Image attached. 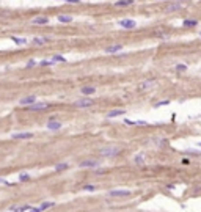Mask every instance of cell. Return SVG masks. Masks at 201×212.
<instances>
[{"instance_id":"6da1fadb","label":"cell","mask_w":201,"mask_h":212,"mask_svg":"<svg viewBox=\"0 0 201 212\" xmlns=\"http://www.w3.org/2000/svg\"><path fill=\"white\" fill-rule=\"evenodd\" d=\"M121 153V149L116 146H109V148H102L100 149V156L102 157H115Z\"/></svg>"},{"instance_id":"7a4b0ae2","label":"cell","mask_w":201,"mask_h":212,"mask_svg":"<svg viewBox=\"0 0 201 212\" xmlns=\"http://www.w3.org/2000/svg\"><path fill=\"white\" fill-rule=\"evenodd\" d=\"M118 24H119L121 28H126V30H132V28H135V25H137V22L134 21V19H121Z\"/></svg>"},{"instance_id":"3957f363","label":"cell","mask_w":201,"mask_h":212,"mask_svg":"<svg viewBox=\"0 0 201 212\" xmlns=\"http://www.w3.org/2000/svg\"><path fill=\"white\" fill-rule=\"evenodd\" d=\"M93 104H94V99H79V101H76V104L74 105L77 107V109H86V107H91Z\"/></svg>"},{"instance_id":"277c9868","label":"cell","mask_w":201,"mask_h":212,"mask_svg":"<svg viewBox=\"0 0 201 212\" xmlns=\"http://www.w3.org/2000/svg\"><path fill=\"white\" fill-rule=\"evenodd\" d=\"M80 168H98L99 167V162L94 159H86V160H82V162L79 163Z\"/></svg>"},{"instance_id":"5b68a950","label":"cell","mask_w":201,"mask_h":212,"mask_svg":"<svg viewBox=\"0 0 201 212\" xmlns=\"http://www.w3.org/2000/svg\"><path fill=\"white\" fill-rule=\"evenodd\" d=\"M47 107H49L47 102H35L28 107V110L30 112H38V110H44V109H47Z\"/></svg>"},{"instance_id":"8992f818","label":"cell","mask_w":201,"mask_h":212,"mask_svg":"<svg viewBox=\"0 0 201 212\" xmlns=\"http://www.w3.org/2000/svg\"><path fill=\"white\" fill-rule=\"evenodd\" d=\"M109 195L110 196H116V198H121V196H130L132 195V192L130 190H112V192H109Z\"/></svg>"},{"instance_id":"52a82bcc","label":"cell","mask_w":201,"mask_h":212,"mask_svg":"<svg viewBox=\"0 0 201 212\" xmlns=\"http://www.w3.org/2000/svg\"><path fill=\"white\" fill-rule=\"evenodd\" d=\"M179 9H182V3L176 2V3H170V5L165 8V11L167 13H173V11H179Z\"/></svg>"},{"instance_id":"ba28073f","label":"cell","mask_w":201,"mask_h":212,"mask_svg":"<svg viewBox=\"0 0 201 212\" xmlns=\"http://www.w3.org/2000/svg\"><path fill=\"white\" fill-rule=\"evenodd\" d=\"M47 22H49V19L46 18V16H38V18L32 19V24H33V25H46Z\"/></svg>"},{"instance_id":"9c48e42d","label":"cell","mask_w":201,"mask_h":212,"mask_svg":"<svg viewBox=\"0 0 201 212\" xmlns=\"http://www.w3.org/2000/svg\"><path fill=\"white\" fill-rule=\"evenodd\" d=\"M32 134L30 132H19V134H13V138H16V140H28V138H32Z\"/></svg>"},{"instance_id":"30bf717a","label":"cell","mask_w":201,"mask_h":212,"mask_svg":"<svg viewBox=\"0 0 201 212\" xmlns=\"http://www.w3.org/2000/svg\"><path fill=\"white\" fill-rule=\"evenodd\" d=\"M36 102V97L35 96H27V97H24V99H21L19 101V104H21V105H32V104H35Z\"/></svg>"},{"instance_id":"8fae6325","label":"cell","mask_w":201,"mask_h":212,"mask_svg":"<svg viewBox=\"0 0 201 212\" xmlns=\"http://www.w3.org/2000/svg\"><path fill=\"white\" fill-rule=\"evenodd\" d=\"M126 110L124 109H115V110H112V112H109V118H116V116H123V115H126Z\"/></svg>"},{"instance_id":"7c38bea8","label":"cell","mask_w":201,"mask_h":212,"mask_svg":"<svg viewBox=\"0 0 201 212\" xmlns=\"http://www.w3.org/2000/svg\"><path fill=\"white\" fill-rule=\"evenodd\" d=\"M156 85V80H145V82L140 83V90H149Z\"/></svg>"},{"instance_id":"4fadbf2b","label":"cell","mask_w":201,"mask_h":212,"mask_svg":"<svg viewBox=\"0 0 201 212\" xmlns=\"http://www.w3.org/2000/svg\"><path fill=\"white\" fill-rule=\"evenodd\" d=\"M121 49H123L121 44H115V46H109V47L105 49V52H107V53H116V52H119Z\"/></svg>"},{"instance_id":"5bb4252c","label":"cell","mask_w":201,"mask_h":212,"mask_svg":"<svg viewBox=\"0 0 201 212\" xmlns=\"http://www.w3.org/2000/svg\"><path fill=\"white\" fill-rule=\"evenodd\" d=\"M47 129L49 130H58V129H61V123H58V121H50V123H47Z\"/></svg>"},{"instance_id":"9a60e30c","label":"cell","mask_w":201,"mask_h":212,"mask_svg":"<svg viewBox=\"0 0 201 212\" xmlns=\"http://www.w3.org/2000/svg\"><path fill=\"white\" fill-rule=\"evenodd\" d=\"M94 91H96V88L94 86H82V94H86V96H88V94H94Z\"/></svg>"},{"instance_id":"2e32d148","label":"cell","mask_w":201,"mask_h":212,"mask_svg":"<svg viewBox=\"0 0 201 212\" xmlns=\"http://www.w3.org/2000/svg\"><path fill=\"white\" fill-rule=\"evenodd\" d=\"M28 209H30V206H27V204H24V206H14V207H11L13 212H24V211H28Z\"/></svg>"},{"instance_id":"e0dca14e","label":"cell","mask_w":201,"mask_h":212,"mask_svg":"<svg viewBox=\"0 0 201 212\" xmlns=\"http://www.w3.org/2000/svg\"><path fill=\"white\" fill-rule=\"evenodd\" d=\"M132 3H134V0H118L115 5L116 6H129V5H132Z\"/></svg>"},{"instance_id":"ac0fdd59","label":"cell","mask_w":201,"mask_h":212,"mask_svg":"<svg viewBox=\"0 0 201 212\" xmlns=\"http://www.w3.org/2000/svg\"><path fill=\"white\" fill-rule=\"evenodd\" d=\"M32 43L33 44H46V43H49V38H35Z\"/></svg>"},{"instance_id":"d6986e66","label":"cell","mask_w":201,"mask_h":212,"mask_svg":"<svg viewBox=\"0 0 201 212\" xmlns=\"http://www.w3.org/2000/svg\"><path fill=\"white\" fill-rule=\"evenodd\" d=\"M52 206H53L52 201H46V203H41V204H39V209H41V211H46V209H49V207H52Z\"/></svg>"},{"instance_id":"ffe728a7","label":"cell","mask_w":201,"mask_h":212,"mask_svg":"<svg viewBox=\"0 0 201 212\" xmlns=\"http://www.w3.org/2000/svg\"><path fill=\"white\" fill-rule=\"evenodd\" d=\"M68 167H69V165L66 163V162H61V163H57V165H55V170H57V171H63V170H66Z\"/></svg>"},{"instance_id":"44dd1931","label":"cell","mask_w":201,"mask_h":212,"mask_svg":"<svg viewBox=\"0 0 201 212\" xmlns=\"http://www.w3.org/2000/svg\"><path fill=\"white\" fill-rule=\"evenodd\" d=\"M196 24H198L196 21H192V19H185V21L182 22V25H184V27H195Z\"/></svg>"},{"instance_id":"7402d4cb","label":"cell","mask_w":201,"mask_h":212,"mask_svg":"<svg viewBox=\"0 0 201 212\" xmlns=\"http://www.w3.org/2000/svg\"><path fill=\"white\" fill-rule=\"evenodd\" d=\"M11 39H13V43H16V44H25L27 43V39H24V38H18V36H11Z\"/></svg>"},{"instance_id":"603a6c76","label":"cell","mask_w":201,"mask_h":212,"mask_svg":"<svg viewBox=\"0 0 201 212\" xmlns=\"http://www.w3.org/2000/svg\"><path fill=\"white\" fill-rule=\"evenodd\" d=\"M135 163L137 165H143L145 163V156H143V154H138V156L135 157Z\"/></svg>"},{"instance_id":"cb8c5ba5","label":"cell","mask_w":201,"mask_h":212,"mask_svg":"<svg viewBox=\"0 0 201 212\" xmlns=\"http://www.w3.org/2000/svg\"><path fill=\"white\" fill-rule=\"evenodd\" d=\"M72 21V18L71 16H58V22H71Z\"/></svg>"},{"instance_id":"d4e9b609","label":"cell","mask_w":201,"mask_h":212,"mask_svg":"<svg viewBox=\"0 0 201 212\" xmlns=\"http://www.w3.org/2000/svg\"><path fill=\"white\" fill-rule=\"evenodd\" d=\"M82 188H83V190H86V192H94L98 187H96V186H93V184H86V186H83Z\"/></svg>"},{"instance_id":"484cf974","label":"cell","mask_w":201,"mask_h":212,"mask_svg":"<svg viewBox=\"0 0 201 212\" xmlns=\"http://www.w3.org/2000/svg\"><path fill=\"white\" fill-rule=\"evenodd\" d=\"M170 104V99H165V101H160V102H156L154 107H163V105H168Z\"/></svg>"},{"instance_id":"4316f807","label":"cell","mask_w":201,"mask_h":212,"mask_svg":"<svg viewBox=\"0 0 201 212\" xmlns=\"http://www.w3.org/2000/svg\"><path fill=\"white\" fill-rule=\"evenodd\" d=\"M28 179H30L28 173H21V174H19V181H24V182H25V181H28Z\"/></svg>"},{"instance_id":"83f0119b","label":"cell","mask_w":201,"mask_h":212,"mask_svg":"<svg viewBox=\"0 0 201 212\" xmlns=\"http://www.w3.org/2000/svg\"><path fill=\"white\" fill-rule=\"evenodd\" d=\"M52 61H60V63H65V61H66V58H65V57H61V55H55V57H53V60H52Z\"/></svg>"},{"instance_id":"f1b7e54d","label":"cell","mask_w":201,"mask_h":212,"mask_svg":"<svg viewBox=\"0 0 201 212\" xmlns=\"http://www.w3.org/2000/svg\"><path fill=\"white\" fill-rule=\"evenodd\" d=\"M0 186H11V182L6 179H3V178H0Z\"/></svg>"},{"instance_id":"f546056e","label":"cell","mask_w":201,"mask_h":212,"mask_svg":"<svg viewBox=\"0 0 201 212\" xmlns=\"http://www.w3.org/2000/svg\"><path fill=\"white\" fill-rule=\"evenodd\" d=\"M53 63H55V61H50V60H42L41 65L42 66H50V65H53Z\"/></svg>"},{"instance_id":"4dcf8cb0","label":"cell","mask_w":201,"mask_h":212,"mask_svg":"<svg viewBox=\"0 0 201 212\" xmlns=\"http://www.w3.org/2000/svg\"><path fill=\"white\" fill-rule=\"evenodd\" d=\"M124 123L127 126H137V121H130V120H124Z\"/></svg>"},{"instance_id":"1f68e13d","label":"cell","mask_w":201,"mask_h":212,"mask_svg":"<svg viewBox=\"0 0 201 212\" xmlns=\"http://www.w3.org/2000/svg\"><path fill=\"white\" fill-rule=\"evenodd\" d=\"M33 66H36V61L35 60H30V61L27 63V68H33Z\"/></svg>"},{"instance_id":"d6a6232c","label":"cell","mask_w":201,"mask_h":212,"mask_svg":"<svg viewBox=\"0 0 201 212\" xmlns=\"http://www.w3.org/2000/svg\"><path fill=\"white\" fill-rule=\"evenodd\" d=\"M176 69H177V71H185V69H187V66H185V65H177V66H176Z\"/></svg>"},{"instance_id":"836d02e7","label":"cell","mask_w":201,"mask_h":212,"mask_svg":"<svg viewBox=\"0 0 201 212\" xmlns=\"http://www.w3.org/2000/svg\"><path fill=\"white\" fill-rule=\"evenodd\" d=\"M28 212H42V211L39 209V207H30V209H28Z\"/></svg>"},{"instance_id":"e575fe53","label":"cell","mask_w":201,"mask_h":212,"mask_svg":"<svg viewBox=\"0 0 201 212\" xmlns=\"http://www.w3.org/2000/svg\"><path fill=\"white\" fill-rule=\"evenodd\" d=\"M146 124H148L146 121H137V126H146Z\"/></svg>"},{"instance_id":"d590c367","label":"cell","mask_w":201,"mask_h":212,"mask_svg":"<svg viewBox=\"0 0 201 212\" xmlns=\"http://www.w3.org/2000/svg\"><path fill=\"white\" fill-rule=\"evenodd\" d=\"M181 163H182V165H189L190 160H189V159H182V160H181Z\"/></svg>"},{"instance_id":"8d00e7d4","label":"cell","mask_w":201,"mask_h":212,"mask_svg":"<svg viewBox=\"0 0 201 212\" xmlns=\"http://www.w3.org/2000/svg\"><path fill=\"white\" fill-rule=\"evenodd\" d=\"M66 2H71V3H80V0H66Z\"/></svg>"},{"instance_id":"74e56055","label":"cell","mask_w":201,"mask_h":212,"mask_svg":"<svg viewBox=\"0 0 201 212\" xmlns=\"http://www.w3.org/2000/svg\"><path fill=\"white\" fill-rule=\"evenodd\" d=\"M198 144H200V146H201V141H200V143H198Z\"/></svg>"}]
</instances>
